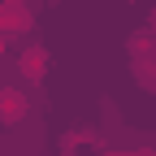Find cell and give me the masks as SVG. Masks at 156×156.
<instances>
[{
  "label": "cell",
  "instance_id": "6da1fadb",
  "mask_svg": "<svg viewBox=\"0 0 156 156\" xmlns=\"http://www.w3.org/2000/svg\"><path fill=\"white\" fill-rule=\"evenodd\" d=\"M26 113H30L26 91H17V87H0V122H5V126H22Z\"/></svg>",
  "mask_w": 156,
  "mask_h": 156
},
{
  "label": "cell",
  "instance_id": "7a4b0ae2",
  "mask_svg": "<svg viewBox=\"0 0 156 156\" xmlns=\"http://www.w3.org/2000/svg\"><path fill=\"white\" fill-rule=\"evenodd\" d=\"M22 74H26V83H39L48 74V52L44 48H26L22 52Z\"/></svg>",
  "mask_w": 156,
  "mask_h": 156
}]
</instances>
